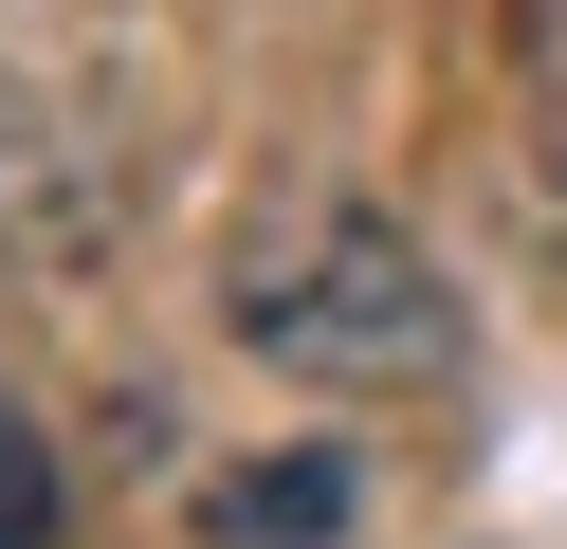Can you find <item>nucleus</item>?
<instances>
[{
    "mask_svg": "<svg viewBox=\"0 0 567 549\" xmlns=\"http://www.w3.org/2000/svg\"><path fill=\"white\" fill-rule=\"evenodd\" d=\"M238 329H257L293 385H440L457 366V312L367 202H293L257 256H238Z\"/></svg>",
    "mask_w": 567,
    "mask_h": 549,
    "instance_id": "1",
    "label": "nucleus"
},
{
    "mask_svg": "<svg viewBox=\"0 0 567 549\" xmlns=\"http://www.w3.org/2000/svg\"><path fill=\"white\" fill-rule=\"evenodd\" d=\"M0 549H55V439L19 385H0Z\"/></svg>",
    "mask_w": 567,
    "mask_h": 549,
    "instance_id": "3",
    "label": "nucleus"
},
{
    "mask_svg": "<svg viewBox=\"0 0 567 549\" xmlns=\"http://www.w3.org/2000/svg\"><path fill=\"white\" fill-rule=\"evenodd\" d=\"M330 512H348V476H330V458H293V476H238V495H220V549H311Z\"/></svg>",
    "mask_w": 567,
    "mask_h": 549,
    "instance_id": "2",
    "label": "nucleus"
}]
</instances>
